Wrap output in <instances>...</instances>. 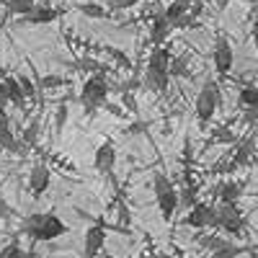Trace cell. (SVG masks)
Masks as SVG:
<instances>
[{
	"label": "cell",
	"mask_w": 258,
	"mask_h": 258,
	"mask_svg": "<svg viewBox=\"0 0 258 258\" xmlns=\"http://www.w3.org/2000/svg\"><path fill=\"white\" fill-rule=\"evenodd\" d=\"M21 230H24L34 243H49V240L62 238V235L68 232V225L57 217V212H36V214H29L24 220Z\"/></svg>",
	"instance_id": "obj_1"
},
{
	"label": "cell",
	"mask_w": 258,
	"mask_h": 258,
	"mask_svg": "<svg viewBox=\"0 0 258 258\" xmlns=\"http://www.w3.org/2000/svg\"><path fill=\"white\" fill-rule=\"evenodd\" d=\"M145 85L153 93H168L170 85V52L165 47H153L145 68Z\"/></svg>",
	"instance_id": "obj_2"
},
{
	"label": "cell",
	"mask_w": 258,
	"mask_h": 258,
	"mask_svg": "<svg viewBox=\"0 0 258 258\" xmlns=\"http://www.w3.org/2000/svg\"><path fill=\"white\" fill-rule=\"evenodd\" d=\"M220 103H222L220 83L214 80V78H207L202 83V91L197 93V101H194V116H197V124L202 129L214 119V114H217V109H220Z\"/></svg>",
	"instance_id": "obj_3"
},
{
	"label": "cell",
	"mask_w": 258,
	"mask_h": 258,
	"mask_svg": "<svg viewBox=\"0 0 258 258\" xmlns=\"http://www.w3.org/2000/svg\"><path fill=\"white\" fill-rule=\"evenodd\" d=\"M153 191H155V202L160 209V217L165 222H170L178 212V188L173 186V181L168 178L165 170H155L153 173Z\"/></svg>",
	"instance_id": "obj_4"
},
{
	"label": "cell",
	"mask_w": 258,
	"mask_h": 258,
	"mask_svg": "<svg viewBox=\"0 0 258 258\" xmlns=\"http://www.w3.org/2000/svg\"><path fill=\"white\" fill-rule=\"evenodd\" d=\"M80 103L88 116H93L98 109H103L109 103V83H106V75H91L88 80L83 83V91H80Z\"/></svg>",
	"instance_id": "obj_5"
},
{
	"label": "cell",
	"mask_w": 258,
	"mask_h": 258,
	"mask_svg": "<svg viewBox=\"0 0 258 258\" xmlns=\"http://www.w3.org/2000/svg\"><path fill=\"white\" fill-rule=\"evenodd\" d=\"M217 227L232 238L245 232V217L238 204H217Z\"/></svg>",
	"instance_id": "obj_6"
},
{
	"label": "cell",
	"mask_w": 258,
	"mask_h": 258,
	"mask_svg": "<svg viewBox=\"0 0 258 258\" xmlns=\"http://www.w3.org/2000/svg\"><path fill=\"white\" fill-rule=\"evenodd\" d=\"M183 225L186 227H194V230H212V227H217V207L199 202L197 207H191L186 212Z\"/></svg>",
	"instance_id": "obj_7"
},
{
	"label": "cell",
	"mask_w": 258,
	"mask_h": 258,
	"mask_svg": "<svg viewBox=\"0 0 258 258\" xmlns=\"http://www.w3.org/2000/svg\"><path fill=\"white\" fill-rule=\"evenodd\" d=\"M212 62H214V73L217 75H230L232 64H235V52L227 36L214 39V49H212Z\"/></svg>",
	"instance_id": "obj_8"
},
{
	"label": "cell",
	"mask_w": 258,
	"mask_h": 258,
	"mask_svg": "<svg viewBox=\"0 0 258 258\" xmlns=\"http://www.w3.org/2000/svg\"><path fill=\"white\" fill-rule=\"evenodd\" d=\"M103 243H106V225L103 222H93L88 230H85L83 255L85 258H98V253L103 250Z\"/></svg>",
	"instance_id": "obj_9"
},
{
	"label": "cell",
	"mask_w": 258,
	"mask_h": 258,
	"mask_svg": "<svg viewBox=\"0 0 258 258\" xmlns=\"http://www.w3.org/2000/svg\"><path fill=\"white\" fill-rule=\"evenodd\" d=\"M114 165H116V145L111 140H106L98 150H96V158H93V168L103 176H114Z\"/></svg>",
	"instance_id": "obj_10"
},
{
	"label": "cell",
	"mask_w": 258,
	"mask_h": 258,
	"mask_svg": "<svg viewBox=\"0 0 258 258\" xmlns=\"http://www.w3.org/2000/svg\"><path fill=\"white\" fill-rule=\"evenodd\" d=\"M243 191H245V183H240V181H220L212 188V197L220 204H238Z\"/></svg>",
	"instance_id": "obj_11"
},
{
	"label": "cell",
	"mask_w": 258,
	"mask_h": 258,
	"mask_svg": "<svg viewBox=\"0 0 258 258\" xmlns=\"http://www.w3.org/2000/svg\"><path fill=\"white\" fill-rule=\"evenodd\" d=\"M49 186H52V170L44 163H36L29 170V191L34 197H41V194H47Z\"/></svg>",
	"instance_id": "obj_12"
},
{
	"label": "cell",
	"mask_w": 258,
	"mask_h": 258,
	"mask_svg": "<svg viewBox=\"0 0 258 258\" xmlns=\"http://www.w3.org/2000/svg\"><path fill=\"white\" fill-rule=\"evenodd\" d=\"M255 135H245L243 140L235 142V153H232V165L235 168H243V165H250L253 158H255Z\"/></svg>",
	"instance_id": "obj_13"
},
{
	"label": "cell",
	"mask_w": 258,
	"mask_h": 258,
	"mask_svg": "<svg viewBox=\"0 0 258 258\" xmlns=\"http://www.w3.org/2000/svg\"><path fill=\"white\" fill-rule=\"evenodd\" d=\"M64 11L62 8H54V6H36L29 16H24V24H31V26H44V24H52L57 21Z\"/></svg>",
	"instance_id": "obj_14"
},
{
	"label": "cell",
	"mask_w": 258,
	"mask_h": 258,
	"mask_svg": "<svg viewBox=\"0 0 258 258\" xmlns=\"http://www.w3.org/2000/svg\"><path fill=\"white\" fill-rule=\"evenodd\" d=\"M191 8H194V0H173V3H170V6L163 11V16L168 18L170 29H176L178 21H181L186 13H191Z\"/></svg>",
	"instance_id": "obj_15"
},
{
	"label": "cell",
	"mask_w": 258,
	"mask_h": 258,
	"mask_svg": "<svg viewBox=\"0 0 258 258\" xmlns=\"http://www.w3.org/2000/svg\"><path fill=\"white\" fill-rule=\"evenodd\" d=\"M170 24H168V18L163 16V13H158L155 18H153V26H150V41H153L155 47H163V41L170 36Z\"/></svg>",
	"instance_id": "obj_16"
},
{
	"label": "cell",
	"mask_w": 258,
	"mask_h": 258,
	"mask_svg": "<svg viewBox=\"0 0 258 258\" xmlns=\"http://www.w3.org/2000/svg\"><path fill=\"white\" fill-rule=\"evenodd\" d=\"M6 88H8V101L16 106V109L24 111L26 103H29V98H26V93H24V88H21V83H18L16 75H8V78H6Z\"/></svg>",
	"instance_id": "obj_17"
},
{
	"label": "cell",
	"mask_w": 258,
	"mask_h": 258,
	"mask_svg": "<svg viewBox=\"0 0 258 258\" xmlns=\"http://www.w3.org/2000/svg\"><path fill=\"white\" fill-rule=\"evenodd\" d=\"M0 147L8 150V153H24L26 150V145L13 135L11 124H0Z\"/></svg>",
	"instance_id": "obj_18"
},
{
	"label": "cell",
	"mask_w": 258,
	"mask_h": 258,
	"mask_svg": "<svg viewBox=\"0 0 258 258\" xmlns=\"http://www.w3.org/2000/svg\"><path fill=\"white\" fill-rule=\"evenodd\" d=\"M238 106L245 111H258V88L253 85H243L238 91Z\"/></svg>",
	"instance_id": "obj_19"
},
{
	"label": "cell",
	"mask_w": 258,
	"mask_h": 258,
	"mask_svg": "<svg viewBox=\"0 0 258 258\" xmlns=\"http://www.w3.org/2000/svg\"><path fill=\"white\" fill-rule=\"evenodd\" d=\"M197 243L204 248V250H209V255L214 253V250H220L222 245H227L230 240H225V238H220V235H197Z\"/></svg>",
	"instance_id": "obj_20"
},
{
	"label": "cell",
	"mask_w": 258,
	"mask_h": 258,
	"mask_svg": "<svg viewBox=\"0 0 258 258\" xmlns=\"http://www.w3.org/2000/svg\"><path fill=\"white\" fill-rule=\"evenodd\" d=\"M197 204H199L197 202V188L186 181V186L178 194V209H191V207H197Z\"/></svg>",
	"instance_id": "obj_21"
},
{
	"label": "cell",
	"mask_w": 258,
	"mask_h": 258,
	"mask_svg": "<svg viewBox=\"0 0 258 258\" xmlns=\"http://www.w3.org/2000/svg\"><path fill=\"white\" fill-rule=\"evenodd\" d=\"M243 253H248V248L235 245V243H227V245H222L220 250H214L209 258H238V255H243Z\"/></svg>",
	"instance_id": "obj_22"
},
{
	"label": "cell",
	"mask_w": 258,
	"mask_h": 258,
	"mask_svg": "<svg viewBox=\"0 0 258 258\" xmlns=\"http://www.w3.org/2000/svg\"><path fill=\"white\" fill-rule=\"evenodd\" d=\"M78 11L83 16H88V18H106V16H109V11H106L103 6H98V3H83Z\"/></svg>",
	"instance_id": "obj_23"
},
{
	"label": "cell",
	"mask_w": 258,
	"mask_h": 258,
	"mask_svg": "<svg viewBox=\"0 0 258 258\" xmlns=\"http://www.w3.org/2000/svg\"><path fill=\"white\" fill-rule=\"evenodd\" d=\"M39 129H41L39 119H36V121H31V124L26 126V132H24V140H21V142H24L26 147H34V145L39 142Z\"/></svg>",
	"instance_id": "obj_24"
},
{
	"label": "cell",
	"mask_w": 258,
	"mask_h": 258,
	"mask_svg": "<svg viewBox=\"0 0 258 258\" xmlns=\"http://www.w3.org/2000/svg\"><path fill=\"white\" fill-rule=\"evenodd\" d=\"M0 258H26L24 248H21L18 240H11L8 245H3V250H0Z\"/></svg>",
	"instance_id": "obj_25"
},
{
	"label": "cell",
	"mask_w": 258,
	"mask_h": 258,
	"mask_svg": "<svg viewBox=\"0 0 258 258\" xmlns=\"http://www.w3.org/2000/svg\"><path fill=\"white\" fill-rule=\"evenodd\" d=\"M173 75H188V59L186 57H170V78Z\"/></svg>",
	"instance_id": "obj_26"
},
{
	"label": "cell",
	"mask_w": 258,
	"mask_h": 258,
	"mask_svg": "<svg viewBox=\"0 0 258 258\" xmlns=\"http://www.w3.org/2000/svg\"><path fill=\"white\" fill-rule=\"evenodd\" d=\"M212 142H238V135H235L230 126H220L217 132H214Z\"/></svg>",
	"instance_id": "obj_27"
},
{
	"label": "cell",
	"mask_w": 258,
	"mask_h": 258,
	"mask_svg": "<svg viewBox=\"0 0 258 258\" xmlns=\"http://www.w3.org/2000/svg\"><path fill=\"white\" fill-rule=\"evenodd\" d=\"M64 121H68V103H59V106H57V119H54V135H57V137L62 135Z\"/></svg>",
	"instance_id": "obj_28"
},
{
	"label": "cell",
	"mask_w": 258,
	"mask_h": 258,
	"mask_svg": "<svg viewBox=\"0 0 258 258\" xmlns=\"http://www.w3.org/2000/svg\"><path fill=\"white\" fill-rule=\"evenodd\" d=\"M16 78H18V83H21V88H24L26 98H29V101H31V98H36V88H34V83H31L26 75H21V73H18Z\"/></svg>",
	"instance_id": "obj_29"
},
{
	"label": "cell",
	"mask_w": 258,
	"mask_h": 258,
	"mask_svg": "<svg viewBox=\"0 0 258 258\" xmlns=\"http://www.w3.org/2000/svg\"><path fill=\"white\" fill-rule=\"evenodd\" d=\"M106 52H109V54H111V57H114V59H116V62L121 64V68H132V62H129V57H126V54H124L121 49H116V47H109Z\"/></svg>",
	"instance_id": "obj_30"
},
{
	"label": "cell",
	"mask_w": 258,
	"mask_h": 258,
	"mask_svg": "<svg viewBox=\"0 0 258 258\" xmlns=\"http://www.w3.org/2000/svg\"><path fill=\"white\" fill-rule=\"evenodd\" d=\"M121 103L126 106L132 114H140V106H137V98H135V93H121Z\"/></svg>",
	"instance_id": "obj_31"
},
{
	"label": "cell",
	"mask_w": 258,
	"mask_h": 258,
	"mask_svg": "<svg viewBox=\"0 0 258 258\" xmlns=\"http://www.w3.org/2000/svg\"><path fill=\"white\" fill-rule=\"evenodd\" d=\"M116 88H119V96H121V93H132L135 88H140V78H129L126 83H119Z\"/></svg>",
	"instance_id": "obj_32"
},
{
	"label": "cell",
	"mask_w": 258,
	"mask_h": 258,
	"mask_svg": "<svg viewBox=\"0 0 258 258\" xmlns=\"http://www.w3.org/2000/svg\"><path fill=\"white\" fill-rule=\"evenodd\" d=\"M191 160H194V150H191V140L186 137V140H183V165H186V173H188Z\"/></svg>",
	"instance_id": "obj_33"
},
{
	"label": "cell",
	"mask_w": 258,
	"mask_h": 258,
	"mask_svg": "<svg viewBox=\"0 0 258 258\" xmlns=\"http://www.w3.org/2000/svg\"><path fill=\"white\" fill-rule=\"evenodd\" d=\"M39 83H41V88H52V85H62L64 78H59V75H47V78H39Z\"/></svg>",
	"instance_id": "obj_34"
},
{
	"label": "cell",
	"mask_w": 258,
	"mask_h": 258,
	"mask_svg": "<svg viewBox=\"0 0 258 258\" xmlns=\"http://www.w3.org/2000/svg\"><path fill=\"white\" fill-rule=\"evenodd\" d=\"M147 129H150V124H147V121H140V119H137V121H135L132 126L126 129V135H137V132H140V135H145Z\"/></svg>",
	"instance_id": "obj_35"
},
{
	"label": "cell",
	"mask_w": 258,
	"mask_h": 258,
	"mask_svg": "<svg viewBox=\"0 0 258 258\" xmlns=\"http://www.w3.org/2000/svg\"><path fill=\"white\" fill-rule=\"evenodd\" d=\"M8 88H6V80H0V106H8Z\"/></svg>",
	"instance_id": "obj_36"
},
{
	"label": "cell",
	"mask_w": 258,
	"mask_h": 258,
	"mask_svg": "<svg viewBox=\"0 0 258 258\" xmlns=\"http://www.w3.org/2000/svg\"><path fill=\"white\" fill-rule=\"evenodd\" d=\"M137 0H114L111 3V8H129V6H135Z\"/></svg>",
	"instance_id": "obj_37"
},
{
	"label": "cell",
	"mask_w": 258,
	"mask_h": 258,
	"mask_svg": "<svg viewBox=\"0 0 258 258\" xmlns=\"http://www.w3.org/2000/svg\"><path fill=\"white\" fill-rule=\"evenodd\" d=\"M8 214H11V209H8V204H6V199H3V197H0V220H6V217H8Z\"/></svg>",
	"instance_id": "obj_38"
},
{
	"label": "cell",
	"mask_w": 258,
	"mask_h": 258,
	"mask_svg": "<svg viewBox=\"0 0 258 258\" xmlns=\"http://www.w3.org/2000/svg\"><path fill=\"white\" fill-rule=\"evenodd\" d=\"M214 6H217V11H225L230 6V0H214Z\"/></svg>",
	"instance_id": "obj_39"
},
{
	"label": "cell",
	"mask_w": 258,
	"mask_h": 258,
	"mask_svg": "<svg viewBox=\"0 0 258 258\" xmlns=\"http://www.w3.org/2000/svg\"><path fill=\"white\" fill-rule=\"evenodd\" d=\"M253 34H258V11H255V18H253Z\"/></svg>",
	"instance_id": "obj_40"
},
{
	"label": "cell",
	"mask_w": 258,
	"mask_h": 258,
	"mask_svg": "<svg viewBox=\"0 0 258 258\" xmlns=\"http://www.w3.org/2000/svg\"><path fill=\"white\" fill-rule=\"evenodd\" d=\"M253 44H255V52H258V34H253Z\"/></svg>",
	"instance_id": "obj_41"
},
{
	"label": "cell",
	"mask_w": 258,
	"mask_h": 258,
	"mask_svg": "<svg viewBox=\"0 0 258 258\" xmlns=\"http://www.w3.org/2000/svg\"><path fill=\"white\" fill-rule=\"evenodd\" d=\"M245 3H248V6H255V8H258V0H245Z\"/></svg>",
	"instance_id": "obj_42"
},
{
	"label": "cell",
	"mask_w": 258,
	"mask_h": 258,
	"mask_svg": "<svg viewBox=\"0 0 258 258\" xmlns=\"http://www.w3.org/2000/svg\"><path fill=\"white\" fill-rule=\"evenodd\" d=\"M83 3H93V0H83Z\"/></svg>",
	"instance_id": "obj_43"
},
{
	"label": "cell",
	"mask_w": 258,
	"mask_h": 258,
	"mask_svg": "<svg viewBox=\"0 0 258 258\" xmlns=\"http://www.w3.org/2000/svg\"><path fill=\"white\" fill-rule=\"evenodd\" d=\"M6 3H16V0H6Z\"/></svg>",
	"instance_id": "obj_44"
}]
</instances>
